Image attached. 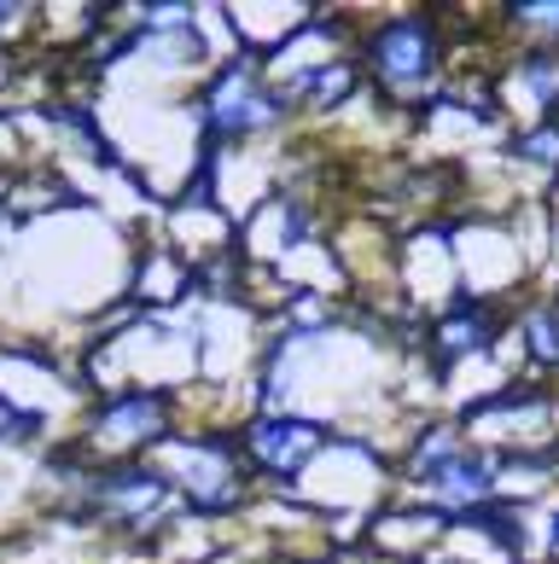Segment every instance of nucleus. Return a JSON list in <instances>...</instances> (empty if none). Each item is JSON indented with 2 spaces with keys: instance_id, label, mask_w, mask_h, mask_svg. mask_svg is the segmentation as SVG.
<instances>
[{
  "instance_id": "nucleus-1",
  "label": "nucleus",
  "mask_w": 559,
  "mask_h": 564,
  "mask_svg": "<svg viewBox=\"0 0 559 564\" xmlns=\"http://www.w3.org/2000/svg\"><path fill=\"white\" fill-rule=\"evenodd\" d=\"M362 58H367V76L379 82L385 94L408 99V94H420V88H426L431 65H438V30H431V18H426V12L390 18V24H379V30L367 35Z\"/></svg>"
},
{
  "instance_id": "nucleus-2",
  "label": "nucleus",
  "mask_w": 559,
  "mask_h": 564,
  "mask_svg": "<svg viewBox=\"0 0 559 564\" xmlns=\"http://www.w3.org/2000/svg\"><path fill=\"white\" fill-rule=\"evenodd\" d=\"M280 106H286V94H275V88L262 82L257 58H239V65H227V70L211 82L204 122H211V134H222V140H245V134L268 129V122H280Z\"/></svg>"
},
{
  "instance_id": "nucleus-3",
  "label": "nucleus",
  "mask_w": 559,
  "mask_h": 564,
  "mask_svg": "<svg viewBox=\"0 0 559 564\" xmlns=\"http://www.w3.org/2000/svg\"><path fill=\"white\" fill-rule=\"evenodd\" d=\"M170 459L181 466V489L198 512H227L239 507L245 495V471H239V454L222 443V436H193V443H163Z\"/></svg>"
},
{
  "instance_id": "nucleus-4",
  "label": "nucleus",
  "mask_w": 559,
  "mask_h": 564,
  "mask_svg": "<svg viewBox=\"0 0 559 564\" xmlns=\"http://www.w3.org/2000/svg\"><path fill=\"white\" fill-rule=\"evenodd\" d=\"M163 425H170V395L163 390H122L94 413V443L99 448L163 443Z\"/></svg>"
},
{
  "instance_id": "nucleus-5",
  "label": "nucleus",
  "mask_w": 559,
  "mask_h": 564,
  "mask_svg": "<svg viewBox=\"0 0 559 564\" xmlns=\"http://www.w3.org/2000/svg\"><path fill=\"white\" fill-rule=\"evenodd\" d=\"M321 448H326V431L315 420H262V425H251V436H245L251 466L268 471V477H298Z\"/></svg>"
},
{
  "instance_id": "nucleus-6",
  "label": "nucleus",
  "mask_w": 559,
  "mask_h": 564,
  "mask_svg": "<svg viewBox=\"0 0 559 564\" xmlns=\"http://www.w3.org/2000/svg\"><path fill=\"white\" fill-rule=\"evenodd\" d=\"M420 484L438 500H449V512H472V507H490V500L502 495V466L479 448H461V454H449L443 466H431Z\"/></svg>"
},
{
  "instance_id": "nucleus-7",
  "label": "nucleus",
  "mask_w": 559,
  "mask_h": 564,
  "mask_svg": "<svg viewBox=\"0 0 559 564\" xmlns=\"http://www.w3.org/2000/svg\"><path fill=\"white\" fill-rule=\"evenodd\" d=\"M163 495H170V484H163L158 471H147V466H117L106 477H88L94 512L117 518V524H140V518H152L163 507Z\"/></svg>"
},
{
  "instance_id": "nucleus-8",
  "label": "nucleus",
  "mask_w": 559,
  "mask_h": 564,
  "mask_svg": "<svg viewBox=\"0 0 559 564\" xmlns=\"http://www.w3.org/2000/svg\"><path fill=\"white\" fill-rule=\"evenodd\" d=\"M495 332H502V315H495L490 303H454L449 315L431 326V349H438V361H466V355H479L484 344H495Z\"/></svg>"
},
{
  "instance_id": "nucleus-9",
  "label": "nucleus",
  "mask_w": 559,
  "mask_h": 564,
  "mask_svg": "<svg viewBox=\"0 0 559 564\" xmlns=\"http://www.w3.org/2000/svg\"><path fill=\"white\" fill-rule=\"evenodd\" d=\"M519 82L530 88V99H536V111H559V53H530V58H519Z\"/></svg>"
},
{
  "instance_id": "nucleus-10",
  "label": "nucleus",
  "mask_w": 559,
  "mask_h": 564,
  "mask_svg": "<svg viewBox=\"0 0 559 564\" xmlns=\"http://www.w3.org/2000/svg\"><path fill=\"white\" fill-rule=\"evenodd\" d=\"M525 332H530V349L542 355V361L559 367V308H530Z\"/></svg>"
},
{
  "instance_id": "nucleus-11",
  "label": "nucleus",
  "mask_w": 559,
  "mask_h": 564,
  "mask_svg": "<svg viewBox=\"0 0 559 564\" xmlns=\"http://www.w3.org/2000/svg\"><path fill=\"white\" fill-rule=\"evenodd\" d=\"M513 158L525 163H559V122H542V129H530L513 140Z\"/></svg>"
},
{
  "instance_id": "nucleus-12",
  "label": "nucleus",
  "mask_w": 559,
  "mask_h": 564,
  "mask_svg": "<svg viewBox=\"0 0 559 564\" xmlns=\"http://www.w3.org/2000/svg\"><path fill=\"white\" fill-rule=\"evenodd\" d=\"M507 18H513V24H525V30H536V35H548V41H559V0H553V7H513Z\"/></svg>"
},
{
  "instance_id": "nucleus-13",
  "label": "nucleus",
  "mask_w": 559,
  "mask_h": 564,
  "mask_svg": "<svg viewBox=\"0 0 559 564\" xmlns=\"http://www.w3.org/2000/svg\"><path fill=\"white\" fill-rule=\"evenodd\" d=\"M35 431V413H18L7 395H0V436H30Z\"/></svg>"
},
{
  "instance_id": "nucleus-14",
  "label": "nucleus",
  "mask_w": 559,
  "mask_h": 564,
  "mask_svg": "<svg viewBox=\"0 0 559 564\" xmlns=\"http://www.w3.org/2000/svg\"><path fill=\"white\" fill-rule=\"evenodd\" d=\"M548 541H553V547H559V518H553V535H548Z\"/></svg>"
}]
</instances>
